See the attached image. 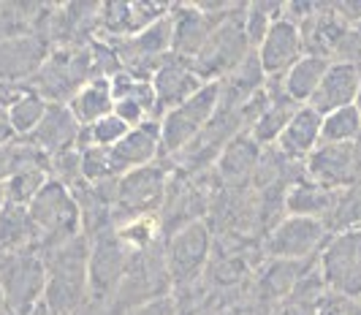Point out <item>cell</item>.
Here are the masks:
<instances>
[{
  "label": "cell",
  "instance_id": "6da1fadb",
  "mask_svg": "<svg viewBox=\"0 0 361 315\" xmlns=\"http://www.w3.org/2000/svg\"><path fill=\"white\" fill-rule=\"evenodd\" d=\"M47 264V294L44 302L57 315H79L90 304V237L79 234L41 256Z\"/></svg>",
  "mask_w": 361,
  "mask_h": 315
},
{
  "label": "cell",
  "instance_id": "7a4b0ae2",
  "mask_svg": "<svg viewBox=\"0 0 361 315\" xmlns=\"http://www.w3.org/2000/svg\"><path fill=\"white\" fill-rule=\"evenodd\" d=\"M27 209H30V218L38 231V256L85 234L82 209H79L73 190L57 180H49L41 187V193L30 202Z\"/></svg>",
  "mask_w": 361,
  "mask_h": 315
},
{
  "label": "cell",
  "instance_id": "3957f363",
  "mask_svg": "<svg viewBox=\"0 0 361 315\" xmlns=\"http://www.w3.org/2000/svg\"><path fill=\"white\" fill-rule=\"evenodd\" d=\"M212 250H215V234L207 218L188 223L171 231L169 237H163V253H166V266L174 283V291L190 288L209 269Z\"/></svg>",
  "mask_w": 361,
  "mask_h": 315
},
{
  "label": "cell",
  "instance_id": "277c9868",
  "mask_svg": "<svg viewBox=\"0 0 361 315\" xmlns=\"http://www.w3.org/2000/svg\"><path fill=\"white\" fill-rule=\"evenodd\" d=\"M245 6H247V3H239V8L217 25L215 33L204 44V49L190 60L193 68H196V74H199L207 85L223 82L226 76L234 74L236 68L253 55V47H250V41L245 36V25H242Z\"/></svg>",
  "mask_w": 361,
  "mask_h": 315
},
{
  "label": "cell",
  "instance_id": "5b68a950",
  "mask_svg": "<svg viewBox=\"0 0 361 315\" xmlns=\"http://www.w3.org/2000/svg\"><path fill=\"white\" fill-rule=\"evenodd\" d=\"M220 109V87L217 82L204 85L193 98H188L177 109H169L161 117V144L163 161H174Z\"/></svg>",
  "mask_w": 361,
  "mask_h": 315
},
{
  "label": "cell",
  "instance_id": "8992f818",
  "mask_svg": "<svg viewBox=\"0 0 361 315\" xmlns=\"http://www.w3.org/2000/svg\"><path fill=\"white\" fill-rule=\"evenodd\" d=\"M0 285L8 313L30 315L47 294V264L33 250L0 253Z\"/></svg>",
  "mask_w": 361,
  "mask_h": 315
},
{
  "label": "cell",
  "instance_id": "52a82bcc",
  "mask_svg": "<svg viewBox=\"0 0 361 315\" xmlns=\"http://www.w3.org/2000/svg\"><path fill=\"white\" fill-rule=\"evenodd\" d=\"M174 168L166 166V161H158L152 166L136 168L130 174L117 177V204H114V223L139 215H161L169 183Z\"/></svg>",
  "mask_w": 361,
  "mask_h": 315
},
{
  "label": "cell",
  "instance_id": "ba28073f",
  "mask_svg": "<svg viewBox=\"0 0 361 315\" xmlns=\"http://www.w3.org/2000/svg\"><path fill=\"white\" fill-rule=\"evenodd\" d=\"M331 231L326 221L283 215L264 237V253L269 261H315Z\"/></svg>",
  "mask_w": 361,
  "mask_h": 315
},
{
  "label": "cell",
  "instance_id": "9c48e42d",
  "mask_svg": "<svg viewBox=\"0 0 361 315\" xmlns=\"http://www.w3.org/2000/svg\"><path fill=\"white\" fill-rule=\"evenodd\" d=\"M236 3H174L171 8V52L185 60H193L215 27L234 14Z\"/></svg>",
  "mask_w": 361,
  "mask_h": 315
},
{
  "label": "cell",
  "instance_id": "30bf717a",
  "mask_svg": "<svg viewBox=\"0 0 361 315\" xmlns=\"http://www.w3.org/2000/svg\"><path fill=\"white\" fill-rule=\"evenodd\" d=\"M318 272L334 294L361 297V228L331 234L318 253Z\"/></svg>",
  "mask_w": 361,
  "mask_h": 315
},
{
  "label": "cell",
  "instance_id": "8fae6325",
  "mask_svg": "<svg viewBox=\"0 0 361 315\" xmlns=\"http://www.w3.org/2000/svg\"><path fill=\"white\" fill-rule=\"evenodd\" d=\"M130 250L117 237L114 228L98 231L90 237V261H87V275H90V302H114L117 288L126 278Z\"/></svg>",
  "mask_w": 361,
  "mask_h": 315
},
{
  "label": "cell",
  "instance_id": "7c38bea8",
  "mask_svg": "<svg viewBox=\"0 0 361 315\" xmlns=\"http://www.w3.org/2000/svg\"><path fill=\"white\" fill-rule=\"evenodd\" d=\"M305 177L334 193L359 183L361 158L356 152V144H321L305 161Z\"/></svg>",
  "mask_w": 361,
  "mask_h": 315
},
{
  "label": "cell",
  "instance_id": "4fadbf2b",
  "mask_svg": "<svg viewBox=\"0 0 361 315\" xmlns=\"http://www.w3.org/2000/svg\"><path fill=\"white\" fill-rule=\"evenodd\" d=\"M52 52V44L38 33L0 38V82L30 85L47 57Z\"/></svg>",
  "mask_w": 361,
  "mask_h": 315
},
{
  "label": "cell",
  "instance_id": "5bb4252c",
  "mask_svg": "<svg viewBox=\"0 0 361 315\" xmlns=\"http://www.w3.org/2000/svg\"><path fill=\"white\" fill-rule=\"evenodd\" d=\"M149 82H152V90H155V101H158L161 117L169 109H177L188 98H193V95L207 85V82L196 74L193 63L177 55L166 57L161 66L155 68V74L149 76Z\"/></svg>",
  "mask_w": 361,
  "mask_h": 315
},
{
  "label": "cell",
  "instance_id": "9a60e30c",
  "mask_svg": "<svg viewBox=\"0 0 361 315\" xmlns=\"http://www.w3.org/2000/svg\"><path fill=\"white\" fill-rule=\"evenodd\" d=\"M264 158V147L255 142L250 133L236 136L228 147L220 152V158L212 166V177L223 190H245V187L255 183V174Z\"/></svg>",
  "mask_w": 361,
  "mask_h": 315
},
{
  "label": "cell",
  "instance_id": "2e32d148",
  "mask_svg": "<svg viewBox=\"0 0 361 315\" xmlns=\"http://www.w3.org/2000/svg\"><path fill=\"white\" fill-rule=\"evenodd\" d=\"M255 55L267 79H283L305 55V41H302L299 25L280 17L271 25L267 38L261 41V47L255 49Z\"/></svg>",
  "mask_w": 361,
  "mask_h": 315
},
{
  "label": "cell",
  "instance_id": "e0dca14e",
  "mask_svg": "<svg viewBox=\"0 0 361 315\" xmlns=\"http://www.w3.org/2000/svg\"><path fill=\"white\" fill-rule=\"evenodd\" d=\"M109 161H111V171L117 177L163 161L161 120H149L145 125L130 130L117 147L109 149Z\"/></svg>",
  "mask_w": 361,
  "mask_h": 315
},
{
  "label": "cell",
  "instance_id": "ac0fdd59",
  "mask_svg": "<svg viewBox=\"0 0 361 315\" xmlns=\"http://www.w3.org/2000/svg\"><path fill=\"white\" fill-rule=\"evenodd\" d=\"M361 87V66L353 63H331L326 71L324 82L318 85V90L312 95L307 106L318 111L321 117L329 111L345 109V106H356V95Z\"/></svg>",
  "mask_w": 361,
  "mask_h": 315
},
{
  "label": "cell",
  "instance_id": "d6986e66",
  "mask_svg": "<svg viewBox=\"0 0 361 315\" xmlns=\"http://www.w3.org/2000/svg\"><path fill=\"white\" fill-rule=\"evenodd\" d=\"M82 133H85V128L76 123V117H73L66 104H49L41 125L27 142L41 149L44 155L52 158V155H60L66 149L79 147L82 144Z\"/></svg>",
  "mask_w": 361,
  "mask_h": 315
},
{
  "label": "cell",
  "instance_id": "ffe728a7",
  "mask_svg": "<svg viewBox=\"0 0 361 315\" xmlns=\"http://www.w3.org/2000/svg\"><path fill=\"white\" fill-rule=\"evenodd\" d=\"M321 125H324V117L312 106H299V111L288 123V128L277 139L274 149L280 155H286L288 161L305 163L310 155L321 147Z\"/></svg>",
  "mask_w": 361,
  "mask_h": 315
},
{
  "label": "cell",
  "instance_id": "44dd1931",
  "mask_svg": "<svg viewBox=\"0 0 361 315\" xmlns=\"http://www.w3.org/2000/svg\"><path fill=\"white\" fill-rule=\"evenodd\" d=\"M267 90H269V104H267V109L258 114V120L247 130L264 149L277 144V139L283 136V130L288 128L293 114L299 111V104H293L288 95L283 93L280 79H269L267 82Z\"/></svg>",
  "mask_w": 361,
  "mask_h": 315
},
{
  "label": "cell",
  "instance_id": "7402d4cb",
  "mask_svg": "<svg viewBox=\"0 0 361 315\" xmlns=\"http://www.w3.org/2000/svg\"><path fill=\"white\" fill-rule=\"evenodd\" d=\"M38 253V231L30 209L6 202L0 209V253Z\"/></svg>",
  "mask_w": 361,
  "mask_h": 315
},
{
  "label": "cell",
  "instance_id": "603a6c76",
  "mask_svg": "<svg viewBox=\"0 0 361 315\" xmlns=\"http://www.w3.org/2000/svg\"><path fill=\"white\" fill-rule=\"evenodd\" d=\"M76 123L82 128H90L98 120L109 117L114 111V90H111V79H90L87 85H82L71 101L66 104Z\"/></svg>",
  "mask_w": 361,
  "mask_h": 315
},
{
  "label": "cell",
  "instance_id": "cb8c5ba5",
  "mask_svg": "<svg viewBox=\"0 0 361 315\" xmlns=\"http://www.w3.org/2000/svg\"><path fill=\"white\" fill-rule=\"evenodd\" d=\"M329 66H331V60H326L321 55H302V60L280 79L283 93L288 95L293 104L307 106L310 101H312V95H315V90H318V85L324 82Z\"/></svg>",
  "mask_w": 361,
  "mask_h": 315
},
{
  "label": "cell",
  "instance_id": "d4e9b609",
  "mask_svg": "<svg viewBox=\"0 0 361 315\" xmlns=\"http://www.w3.org/2000/svg\"><path fill=\"white\" fill-rule=\"evenodd\" d=\"M334 202H337L334 190H326V187L310 183L307 177H302L299 183H293L286 190V215L326 221L334 209Z\"/></svg>",
  "mask_w": 361,
  "mask_h": 315
},
{
  "label": "cell",
  "instance_id": "484cf974",
  "mask_svg": "<svg viewBox=\"0 0 361 315\" xmlns=\"http://www.w3.org/2000/svg\"><path fill=\"white\" fill-rule=\"evenodd\" d=\"M52 180V171H49V158L44 161H30L25 166H19L6 183H3V193H6V202H14V204L30 206V202L41 193V187Z\"/></svg>",
  "mask_w": 361,
  "mask_h": 315
},
{
  "label": "cell",
  "instance_id": "4316f807",
  "mask_svg": "<svg viewBox=\"0 0 361 315\" xmlns=\"http://www.w3.org/2000/svg\"><path fill=\"white\" fill-rule=\"evenodd\" d=\"M117 237L123 240L130 253H142L149 250L152 245L163 240L161 218L158 215H139V218H126V221L114 223Z\"/></svg>",
  "mask_w": 361,
  "mask_h": 315
},
{
  "label": "cell",
  "instance_id": "83f0119b",
  "mask_svg": "<svg viewBox=\"0 0 361 315\" xmlns=\"http://www.w3.org/2000/svg\"><path fill=\"white\" fill-rule=\"evenodd\" d=\"M47 109H49V101L38 93V90H33V87H27V90L8 106V117H11V125H14L19 139H30V136L36 133V128L41 125Z\"/></svg>",
  "mask_w": 361,
  "mask_h": 315
},
{
  "label": "cell",
  "instance_id": "f1b7e54d",
  "mask_svg": "<svg viewBox=\"0 0 361 315\" xmlns=\"http://www.w3.org/2000/svg\"><path fill=\"white\" fill-rule=\"evenodd\" d=\"M361 136V114L356 106L329 111L321 125V144H356Z\"/></svg>",
  "mask_w": 361,
  "mask_h": 315
},
{
  "label": "cell",
  "instance_id": "f546056e",
  "mask_svg": "<svg viewBox=\"0 0 361 315\" xmlns=\"http://www.w3.org/2000/svg\"><path fill=\"white\" fill-rule=\"evenodd\" d=\"M283 6L286 3H247L245 6V14H242V25H245V36L250 41L253 52L261 47V41L267 38V33L271 30V25L283 17Z\"/></svg>",
  "mask_w": 361,
  "mask_h": 315
},
{
  "label": "cell",
  "instance_id": "4dcf8cb0",
  "mask_svg": "<svg viewBox=\"0 0 361 315\" xmlns=\"http://www.w3.org/2000/svg\"><path fill=\"white\" fill-rule=\"evenodd\" d=\"M326 226L331 234L348 231V228H361V180L337 193V202H334L331 215L326 218Z\"/></svg>",
  "mask_w": 361,
  "mask_h": 315
},
{
  "label": "cell",
  "instance_id": "1f68e13d",
  "mask_svg": "<svg viewBox=\"0 0 361 315\" xmlns=\"http://www.w3.org/2000/svg\"><path fill=\"white\" fill-rule=\"evenodd\" d=\"M130 130H133V128L128 125L126 120H120V117L111 111L109 117L98 120V123H95V125H90V128H85V133H82V144H79V147L92 144V147L111 149V147H117V144L126 139Z\"/></svg>",
  "mask_w": 361,
  "mask_h": 315
},
{
  "label": "cell",
  "instance_id": "d6a6232c",
  "mask_svg": "<svg viewBox=\"0 0 361 315\" xmlns=\"http://www.w3.org/2000/svg\"><path fill=\"white\" fill-rule=\"evenodd\" d=\"M44 158H49V155H44L38 147H33L27 139H17L14 144L0 147V185H3L19 166H25V163H30V161H44Z\"/></svg>",
  "mask_w": 361,
  "mask_h": 315
},
{
  "label": "cell",
  "instance_id": "836d02e7",
  "mask_svg": "<svg viewBox=\"0 0 361 315\" xmlns=\"http://www.w3.org/2000/svg\"><path fill=\"white\" fill-rule=\"evenodd\" d=\"M79 152H82V180H85L87 185H98V183H106L111 177H117V174L111 171L109 149L85 144V147H79Z\"/></svg>",
  "mask_w": 361,
  "mask_h": 315
},
{
  "label": "cell",
  "instance_id": "e575fe53",
  "mask_svg": "<svg viewBox=\"0 0 361 315\" xmlns=\"http://www.w3.org/2000/svg\"><path fill=\"white\" fill-rule=\"evenodd\" d=\"M318 315H361V297L326 291L324 299L318 302Z\"/></svg>",
  "mask_w": 361,
  "mask_h": 315
},
{
  "label": "cell",
  "instance_id": "d590c367",
  "mask_svg": "<svg viewBox=\"0 0 361 315\" xmlns=\"http://www.w3.org/2000/svg\"><path fill=\"white\" fill-rule=\"evenodd\" d=\"M177 313H180L177 294H169V297L152 299V302H145V304L133 307L128 315H177Z\"/></svg>",
  "mask_w": 361,
  "mask_h": 315
},
{
  "label": "cell",
  "instance_id": "8d00e7d4",
  "mask_svg": "<svg viewBox=\"0 0 361 315\" xmlns=\"http://www.w3.org/2000/svg\"><path fill=\"white\" fill-rule=\"evenodd\" d=\"M271 315H318V302L288 297V299H283L280 304H274Z\"/></svg>",
  "mask_w": 361,
  "mask_h": 315
},
{
  "label": "cell",
  "instance_id": "74e56055",
  "mask_svg": "<svg viewBox=\"0 0 361 315\" xmlns=\"http://www.w3.org/2000/svg\"><path fill=\"white\" fill-rule=\"evenodd\" d=\"M337 14L345 19V25L356 27L361 22V0H345V3H334Z\"/></svg>",
  "mask_w": 361,
  "mask_h": 315
},
{
  "label": "cell",
  "instance_id": "f35d334b",
  "mask_svg": "<svg viewBox=\"0 0 361 315\" xmlns=\"http://www.w3.org/2000/svg\"><path fill=\"white\" fill-rule=\"evenodd\" d=\"M19 136L14 125H11V117H8V109H0V147H8L14 144Z\"/></svg>",
  "mask_w": 361,
  "mask_h": 315
},
{
  "label": "cell",
  "instance_id": "ab89813d",
  "mask_svg": "<svg viewBox=\"0 0 361 315\" xmlns=\"http://www.w3.org/2000/svg\"><path fill=\"white\" fill-rule=\"evenodd\" d=\"M30 315H57V313H54V310L49 307V304H47V302H41V304H38V307Z\"/></svg>",
  "mask_w": 361,
  "mask_h": 315
},
{
  "label": "cell",
  "instance_id": "60d3db41",
  "mask_svg": "<svg viewBox=\"0 0 361 315\" xmlns=\"http://www.w3.org/2000/svg\"><path fill=\"white\" fill-rule=\"evenodd\" d=\"M6 310V294H3V285H0V313Z\"/></svg>",
  "mask_w": 361,
  "mask_h": 315
},
{
  "label": "cell",
  "instance_id": "b9f144b4",
  "mask_svg": "<svg viewBox=\"0 0 361 315\" xmlns=\"http://www.w3.org/2000/svg\"><path fill=\"white\" fill-rule=\"evenodd\" d=\"M3 204H6V193H3V185H0V209H3Z\"/></svg>",
  "mask_w": 361,
  "mask_h": 315
},
{
  "label": "cell",
  "instance_id": "7bdbcfd3",
  "mask_svg": "<svg viewBox=\"0 0 361 315\" xmlns=\"http://www.w3.org/2000/svg\"><path fill=\"white\" fill-rule=\"evenodd\" d=\"M356 109H359V114H361V87H359V95H356Z\"/></svg>",
  "mask_w": 361,
  "mask_h": 315
},
{
  "label": "cell",
  "instance_id": "ee69618b",
  "mask_svg": "<svg viewBox=\"0 0 361 315\" xmlns=\"http://www.w3.org/2000/svg\"><path fill=\"white\" fill-rule=\"evenodd\" d=\"M356 152H359V158H361V136H359V142H356Z\"/></svg>",
  "mask_w": 361,
  "mask_h": 315
},
{
  "label": "cell",
  "instance_id": "f6af8a7d",
  "mask_svg": "<svg viewBox=\"0 0 361 315\" xmlns=\"http://www.w3.org/2000/svg\"><path fill=\"white\" fill-rule=\"evenodd\" d=\"M353 30H356V33H359V36H361V22H359V25H356V27H353Z\"/></svg>",
  "mask_w": 361,
  "mask_h": 315
},
{
  "label": "cell",
  "instance_id": "bcb514c9",
  "mask_svg": "<svg viewBox=\"0 0 361 315\" xmlns=\"http://www.w3.org/2000/svg\"><path fill=\"white\" fill-rule=\"evenodd\" d=\"M0 315H11V313H8V310H3V313H0Z\"/></svg>",
  "mask_w": 361,
  "mask_h": 315
},
{
  "label": "cell",
  "instance_id": "7dc6e473",
  "mask_svg": "<svg viewBox=\"0 0 361 315\" xmlns=\"http://www.w3.org/2000/svg\"><path fill=\"white\" fill-rule=\"evenodd\" d=\"M177 315H182V313H177Z\"/></svg>",
  "mask_w": 361,
  "mask_h": 315
}]
</instances>
